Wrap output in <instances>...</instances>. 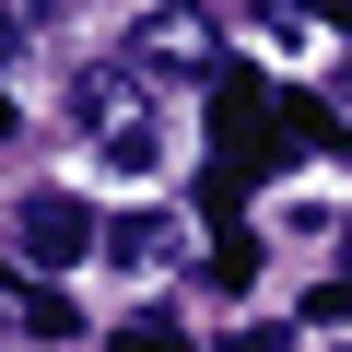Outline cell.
Wrapping results in <instances>:
<instances>
[{
  "mask_svg": "<svg viewBox=\"0 0 352 352\" xmlns=\"http://www.w3.org/2000/svg\"><path fill=\"white\" fill-rule=\"evenodd\" d=\"M12 247H24L36 270H71V258H94V247H106V223H94L71 188H36V200L12 212Z\"/></svg>",
  "mask_w": 352,
  "mask_h": 352,
  "instance_id": "obj_1",
  "label": "cell"
},
{
  "mask_svg": "<svg viewBox=\"0 0 352 352\" xmlns=\"http://www.w3.org/2000/svg\"><path fill=\"white\" fill-rule=\"evenodd\" d=\"M129 47H141V71H212V12H153Z\"/></svg>",
  "mask_w": 352,
  "mask_h": 352,
  "instance_id": "obj_2",
  "label": "cell"
},
{
  "mask_svg": "<svg viewBox=\"0 0 352 352\" xmlns=\"http://www.w3.org/2000/svg\"><path fill=\"white\" fill-rule=\"evenodd\" d=\"M106 258H118V270H164V258H176V223H164V212H118V223H106Z\"/></svg>",
  "mask_w": 352,
  "mask_h": 352,
  "instance_id": "obj_3",
  "label": "cell"
},
{
  "mask_svg": "<svg viewBox=\"0 0 352 352\" xmlns=\"http://www.w3.org/2000/svg\"><path fill=\"white\" fill-rule=\"evenodd\" d=\"M118 352H188V340H176V317H129V329H118Z\"/></svg>",
  "mask_w": 352,
  "mask_h": 352,
  "instance_id": "obj_4",
  "label": "cell"
},
{
  "mask_svg": "<svg viewBox=\"0 0 352 352\" xmlns=\"http://www.w3.org/2000/svg\"><path fill=\"white\" fill-rule=\"evenodd\" d=\"M223 352H294V340H282V329H235Z\"/></svg>",
  "mask_w": 352,
  "mask_h": 352,
  "instance_id": "obj_5",
  "label": "cell"
},
{
  "mask_svg": "<svg viewBox=\"0 0 352 352\" xmlns=\"http://www.w3.org/2000/svg\"><path fill=\"white\" fill-rule=\"evenodd\" d=\"M340 94H352V59H340Z\"/></svg>",
  "mask_w": 352,
  "mask_h": 352,
  "instance_id": "obj_6",
  "label": "cell"
},
{
  "mask_svg": "<svg viewBox=\"0 0 352 352\" xmlns=\"http://www.w3.org/2000/svg\"><path fill=\"white\" fill-rule=\"evenodd\" d=\"M0 47H12V24H0Z\"/></svg>",
  "mask_w": 352,
  "mask_h": 352,
  "instance_id": "obj_7",
  "label": "cell"
}]
</instances>
